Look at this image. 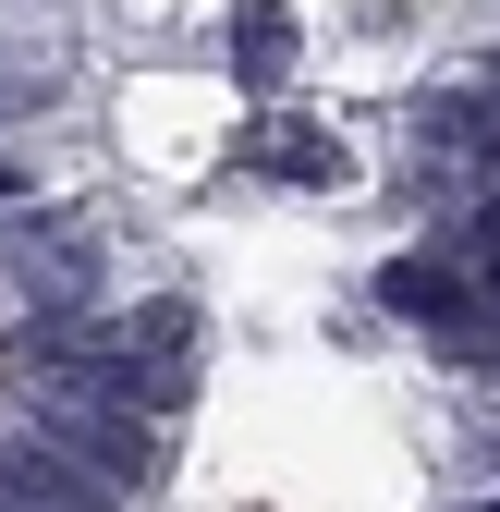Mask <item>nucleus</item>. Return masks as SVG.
Here are the masks:
<instances>
[{
    "instance_id": "f257e3e1",
    "label": "nucleus",
    "mask_w": 500,
    "mask_h": 512,
    "mask_svg": "<svg viewBox=\"0 0 500 512\" xmlns=\"http://www.w3.org/2000/svg\"><path fill=\"white\" fill-rule=\"evenodd\" d=\"M244 159H257V171H305V183H342V147L330 135H293V122H269Z\"/></svg>"
},
{
    "instance_id": "f03ea898",
    "label": "nucleus",
    "mask_w": 500,
    "mask_h": 512,
    "mask_svg": "<svg viewBox=\"0 0 500 512\" xmlns=\"http://www.w3.org/2000/svg\"><path fill=\"white\" fill-rule=\"evenodd\" d=\"M281 49H293V25L269 13V0H244V61H257V74H281Z\"/></svg>"
}]
</instances>
